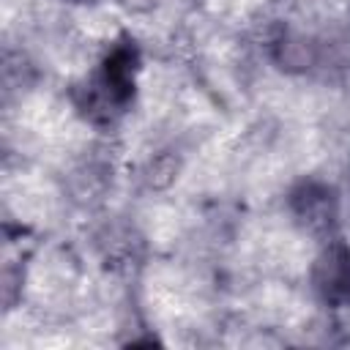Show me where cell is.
<instances>
[{
    "mask_svg": "<svg viewBox=\"0 0 350 350\" xmlns=\"http://www.w3.org/2000/svg\"><path fill=\"white\" fill-rule=\"evenodd\" d=\"M312 279L328 304H350V246L331 241L317 254Z\"/></svg>",
    "mask_w": 350,
    "mask_h": 350,
    "instance_id": "cell-2",
    "label": "cell"
},
{
    "mask_svg": "<svg viewBox=\"0 0 350 350\" xmlns=\"http://www.w3.org/2000/svg\"><path fill=\"white\" fill-rule=\"evenodd\" d=\"M293 213L298 216L301 224H306L309 230L320 232V230H331V224L336 221V200L334 191L323 183H301L293 191Z\"/></svg>",
    "mask_w": 350,
    "mask_h": 350,
    "instance_id": "cell-3",
    "label": "cell"
},
{
    "mask_svg": "<svg viewBox=\"0 0 350 350\" xmlns=\"http://www.w3.org/2000/svg\"><path fill=\"white\" fill-rule=\"evenodd\" d=\"M137 46L131 41L115 44L109 49V55L101 63L98 77L90 85V96H88V109L93 115L109 118L112 112H120L131 93H134V74H137Z\"/></svg>",
    "mask_w": 350,
    "mask_h": 350,
    "instance_id": "cell-1",
    "label": "cell"
}]
</instances>
